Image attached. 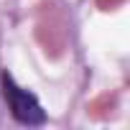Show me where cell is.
Instances as JSON below:
<instances>
[{"label":"cell","mask_w":130,"mask_h":130,"mask_svg":"<svg viewBox=\"0 0 130 130\" xmlns=\"http://www.w3.org/2000/svg\"><path fill=\"white\" fill-rule=\"evenodd\" d=\"M3 94H5L8 107L18 122H23V125H43L46 122V112H43L41 102L36 100V94L23 89L21 84H15V79L8 72L3 74Z\"/></svg>","instance_id":"1"}]
</instances>
